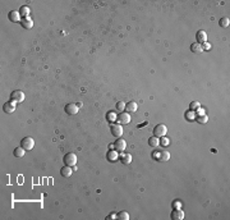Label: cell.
I'll list each match as a JSON object with an SVG mask.
<instances>
[{
  "mask_svg": "<svg viewBox=\"0 0 230 220\" xmlns=\"http://www.w3.org/2000/svg\"><path fill=\"white\" fill-rule=\"evenodd\" d=\"M202 44H203V45H202V49H203V51H205V50H210V49H211V45L208 44L207 41H206V42H202Z\"/></svg>",
  "mask_w": 230,
  "mask_h": 220,
  "instance_id": "obj_31",
  "label": "cell"
},
{
  "mask_svg": "<svg viewBox=\"0 0 230 220\" xmlns=\"http://www.w3.org/2000/svg\"><path fill=\"white\" fill-rule=\"evenodd\" d=\"M21 146H22V147L26 150V151H30V150H32L33 146H35L33 138H31V137H24L22 141H21Z\"/></svg>",
  "mask_w": 230,
  "mask_h": 220,
  "instance_id": "obj_3",
  "label": "cell"
},
{
  "mask_svg": "<svg viewBox=\"0 0 230 220\" xmlns=\"http://www.w3.org/2000/svg\"><path fill=\"white\" fill-rule=\"evenodd\" d=\"M118 219H120V220H128L129 219L128 212H127V211H120L119 214H118Z\"/></svg>",
  "mask_w": 230,
  "mask_h": 220,
  "instance_id": "obj_25",
  "label": "cell"
},
{
  "mask_svg": "<svg viewBox=\"0 0 230 220\" xmlns=\"http://www.w3.org/2000/svg\"><path fill=\"white\" fill-rule=\"evenodd\" d=\"M115 147L116 151H124L125 147H127V144L124 139H118V141H115V144L113 145Z\"/></svg>",
  "mask_w": 230,
  "mask_h": 220,
  "instance_id": "obj_11",
  "label": "cell"
},
{
  "mask_svg": "<svg viewBox=\"0 0 230 220\" xmlns=\"http://www.w3.org/2000/svg\"><path fill=\"white\" fill-rule=\"evenodd\" d=\"M10 100L14 101V103H21V101L24 100V93L19 90H16V91L10 93Z\"/></svg>",
  "mask_w": 230,
  "mask_h": 220,
  "instance_id": "obj_5",
  "label": "cell"
},
{
  "mask_svg": "<svg viewBox=\"0 0 230 220\" xmlns=\"http://www.w3.org/2000/svg\"><path fill=\"white\" fill-rule=\"evenodd\" d=\"M65 113L69 115H74L78 113V105H74V104H68L65 105Z\"/></svg>",
  "mask_w": 230,
  "mask_h": 220,
  "instance_id": "obj_8",
  "label": "cell"
},
{
  "mask_svg": "<svg viewBox=\"0 0 230 220\" xmlns=\"http://www.w3.org/2000/svg\"><path fill=\"white\" fill-rule=\"evenodd\" d=\"M63 161H64V164H65V165H68V166L76 165V164H77V156H76V154H73V152L65 154L64 158H63Z\"/></svg>",
  "mask_w": 230,
  "mask_h": 220,
  "instance_id": "obj_1",
  "label": "cell"
},
{
  "mask_svg": "<svg viewBox=\"0 0 230 220\" xmlns=\"http://www.w3.org/2000/svg\"><path fill=\"white\" fill-rule=\"evenodd\" d=\"M72 173H73V169H72L70 166H68V165L63 166V168H62V170H60V174H62L63 177H65V178L70 177V175H72Z\"/></svg>",
  "mask_w": 230,
  "mask_h": 220,
  "instance_id": "obj_15",
  "label": "cell"
},
{
  "mask_svg": "<svg viewBox=\"0 0 230 220\" xmlns=\"http://www.w3.org/2000/svg\"><path fill=\"white\" fill-rule=\"evenodd\" d=\"M116 119H118L119 124H128L130 122V117H129V114H127V113H120Z\"/></svg>",
  "mask_w": 230,
  "mask_h": 220,
  "instance_id": "obj_7",
  "label": "cell"
},
{
  "mask_svg": "<svg viewBox=\"0 0 230 220\" xmlns=\"http://www.w3.org/2000/svg\"><path fill=\"white\" fill-rule=\"evenodd\" d=\"M160 144H161L162 146H165V147H166V146L170 145V139H169L168 137H165V136H164V137H161V139H160Z\"/></svg>",
  "mask_w": 230,
  "mask_h": 220,
  "instance_id": "obj_26",
  "label": "cell"
},
{
  "mask_svg": "<svg viewBox=\"0 0 230 220\" xmlns=\"http://www.w3.org/2000/svg\"><path fill=\"white\" fill-rule=\"evenodd\" d=\"M9 21H12V22H19L21 21V14L19 12H16V10H12V12H9Z\"/></svg>",
  "mask_w": 230,
  "mask_h": 220,
  "instance_id": "obj_14",
  "label": "cell"
},
{
  "mask_svg": "<svg viewBox=\"0 0 230 220\" xmlns=\"http://www.w3.org/2000/svg\"><path fill=\"white\" fill-rule=\"evenodd\" d=\"M196 38H197L198 44L206 42V41H207V33L205 32V31H198V32L196 33Z\"/></svg>",
  "mask_w": 230,
  "mask_h": 220,
  "instance_id": "obj_10",
  "label": "cell"
},
{
  "mask_svg": "<svg viewBox=\"0 0 230 220\" xmlns=\"http://www.w3.org/2000/svg\"><path fill=\"white\" fill-rule=\"evenodd\" d=\"M3 109H4L5 113H13V111L16 110V103H14V101H9V103H5L4 106H3Z\"/></svg>",
  "mask_w": 230,
  "mask_h": 220,
  "instance_id": "obj_12",
  "label": "cell"
},
{
  "mask_svg": "<svg viewBox=\"0 0 230 220\" xmlns=\"http://www.w3.org/2000/svg\"><path fill=\"white\" fill-rule=\"evenodd\" d=\"M21 24L23 26V28L30 30V28H32V26H33V21L31 19L30 17H27V18H23L22 21H21Z\"/></svg>",
  "mask_w": 230,
  "mask_h": 220,
  "instance_id": "obj_13",
  "label": "cell"
},
{
  "mask_svg": "<svg viewBox=\"0 0 230 220\" xmlns=\"http://www.w3.org/2000/svg\"><path fill=\"white\" fill-rule=\"evenodd\" d=\"M171 219L173 220H183L184 219V212L180 209H174V211L171 212Z\"/></svg>",
  "mask_w": 230,
  "mask_h": 220,
  "instance_id": "obj_9",
  "label": "cell"
},
{
  "mask_svg": "<svg viewBox=\"0 0 230 220\" xmlns=\"http://www.w3.org/2000/svg\"><path fill=\"white\" fill-rule=\"evenodd\" d=\"M24 152H26V150L21 146V147H17L16 150H14V156H16V158H23Z\"/></svg>",
  "mask_w": 230,
  "mask_h": 220,
  "instance_id": "obj_20",
  "label": "cell"
},
{
  "mask_svg": "<svg viewBox=\"0 0 230 220\" xmlns=\"http://www.w3.org/2000/svg\"><path fill=\"white\" fill-rule=\"evenodd\" d=\"M115 218H118V215H115V214H111L108 216V219H115Z\"/></svg>",
  "mask_w": 230,
  "mask_h": 220,
  "instance_id": "obj_33",
  "label": "cell"
},
{
  "mask_svg": "<svg viewBox=\"0 0 230 220\" xmlns=\"http://www.w3.org/2000/svg\"><path fill=\"white\" fill-rule=\"evenodd\" d=\"M154 159H156L157 161H168L170 159V154L168 151H156L154 152Z\"/></svg>",
  "mask_w": 230,
  "mask_h": 220,
  "instance_id": "obj_2",
  "label": "cell"
},
{
  "mask_svg": "<svg viewBox=\"0 0 230 220\" xmlns=\"http://www.w3.org/2000/svg\"><path fill=\"white\" fill-rule=\"evenodd\" d=\"M122 161L123 164H130V161H132V156L129 155V154H122Z\"/></svg>",
  "mask_w": 230,
  "mask_h": 220,
  "instance_id": "obj_22",
  "label": "cell"
},
{
  "mask_svg": "<svg viewBox=\"0 0 230 220\" xmlns=\"http://www.w3.org/2000/svg\"><path fill=\"white\" fill-rule=\"evenodd\" d=\"M19 14H21V17H24V18H27L28 17V14H30V6H22L21 8V10H19Z\"/></svg>",
  "mask_w": 230,
  "mask_h": 220,
  "instance_id": "obj_21",
  "label": "cell"
},
{
  "mask_svg": "<svg viewBox=\"0 0 230 220\" xmlns=\"http://www.w3.org/2000/svg\"><path fill=\"white\" fill-rule=\"evenodd\" d=\"M106 158H108L109 161H115L118 159V152L114 151V150H110V151H108V154H106Z\"/></svg>",
  "mask_w": 230,
  "mask_h": 220,
  "instance_id": "obj_18",
  "label": "cell"
},
{
  "mask_svg": "<svg viewBox=\"0 0 230 220\" xmlns=\"http://www.w3.org/2000/svg\"><path fill=\"white\" fill-rule=\"evenodd\" d=\"M116 110H119V111L125 110V104L123 103V101H118V103H116Z\"/></svg>",
  "mask_w": 230,
  "mask_h": 220,
  "instance_id": "obj_28",
  "label": "cell"
},
{
  "mask_svg": "<svg viewBox=\"0 0 230 220\" xmlns=\"http://www.w3.org/2000/svg\"><path fill=\"white\" fill-rule=\"evenodd\" d=\"M190 50H192V53L200 54V53H202V51H203V49H202V45H201V44L194 42V44H192V46H190Z\"/></svg>",
  "mask_w": 230,
  "mask_h": 220,
  "instance_id": "obj_16",
  "label": "cell"
},
{
  "mask_svg": "<svg viewBox=\"0 0 230 220\" xmlns=\"http://www.w3.org/2000/svg\"><path fill=\"white\" fill-rule=\"evenodd\" d=\"M111 134L114 137H120L123 134V128L120 124H113L111 125Z\"/></svg>",
  "mask_w": 230,
  "mask_h": 220,
  "instance_id": "obj_6",
  "label": "cell"
},
{
  "mask_svg": "<svg viewBox=\"0 0 230 220\" xmlns=\"http://www.w3.org/2000/svg\"><path fill=\"white\" fill-rule=\"evenodd\" d=\"M194 117H196V113L192 111V110L188 111V113H185V118H187V119H189V120H193Z\"/></svg>",
  "mask_w": 230,
  "mask_h": 220,
  "instance_id": "obj_29",
  "label": "cell"
},
{
  "mask_svg": "<svg viewBox=\"0 0 230 220\" xmlns=\"http://www.w3.org/2000/svg\"><path fill=\"white\" fill-rule=\"evenodd\" d=\"M171 205H173V209H180V206H182V202L178 201V200H175Z\"/></svg>",
  "mask_w": 230,
  "mask_h": 220,
  "instance_id": "obj_30",
  "label": "cell"
},
{
  "mask_svg": "<svg viewBox=\"0 0 230 220\" xmlns=\"http://www.w3.org/2000/svg\"><path fill=\"white\" fill-rule=\"evenodd\" d=\"M194 113H197V115H205V109H202V108H200V109L196 110Z\"/></svg>",
  "mask_w": 230,
  "mask_h": 220,
  "instance_id": "obj_32",
  "label": "cell"
},
{
  "mask_svg": "<svg viewBox=\"0 0 230 220\" xmlns=\"http://www.w3.org/2000/svg\"><path fill=\"white\" fill-rule=\"evenodd\" d=\"M219 24H220L222 28H226V27L230 24V21H229V18H221L220 22H219Z\"/></svg>",
  "mask_w": 230,
  "mask_h": 220,
  "instance_id": "obj_23",
  "label": "cell"
},
{
  "mask_svg": "<svg viewBox=\"0 0 230 220\" xmlns=\"http://www.w3.org/2000/svg\"><path fill=\"white\" fill-rule=\"evenodd\" d=\"M189 108H190V110H192V111H196V110L200 109L201 105H200V103H198V101H192V103H190V105H189Z\"/></svg>",
  "mask_w": 230,
  "mask_h": 220,
  "instance_id": "obj_24",
  "label": "cell"
},
{
  "mask_svg": "<svg viewBox=\"0 0 230 220\" xmlns=\"http://www.w3.org/2000/svg\"><path fill=\"white\" fill-rule=\"evenodd\" d=\"M148 145H150L151 147H156V146L160 145V139H159V137H156V136H154V137H151L148 139Z\"/></svg>",
  "mask_w": 230,
  "mask_h": 220,
  "instance_id": "obj_19",
  "label": "cell"
},
{
  "mask_svg": "<svg viewBox=\"0 0 230 220\" xmlns=\"http://www.w3.org/2000/svg\"><path fill=\"white\" fill-rule=\"evenodd\" d=\"M207 120H208V118H207V115H198L197 117V122H200V123H207Z\"/></svg>",
  "mask_w": 230,
  "mask_h": 220,
  "instance_id": "obj_27",
  "label": "cell"
},
{
  "mask_svg": "<svg viewBox=\"0 0 230 220\" xmlns=\"http://www.w3.org/2000/svg\"><path fill=\"white\" fill-rule=\"evenodd\" d=\"M125 110L129 111V113H133V111L137 110V104L134 101H129V103L125 104Z\"/></svg>",
  "mask_w": 230,
  "mask_h": 220,
  "instance_id": "obj_17",
  "label": "cell"
},
{
  "mask_svg": "<svg viewBox=\"0 0 230 220\" xmlns=\"http://www.w3.org/2000/svg\"><path fill=\"white\" fill-rule=\"evenodd\" d=\"M168 132V128H166L165 124H157L156 127L154 128V133L156 137H164Z\"/></svg>",
  "mask_w": 230,
  "mask_h": 220,
  "instance_id": "obj_4",
  "label": "cell"
}]
</instances>
